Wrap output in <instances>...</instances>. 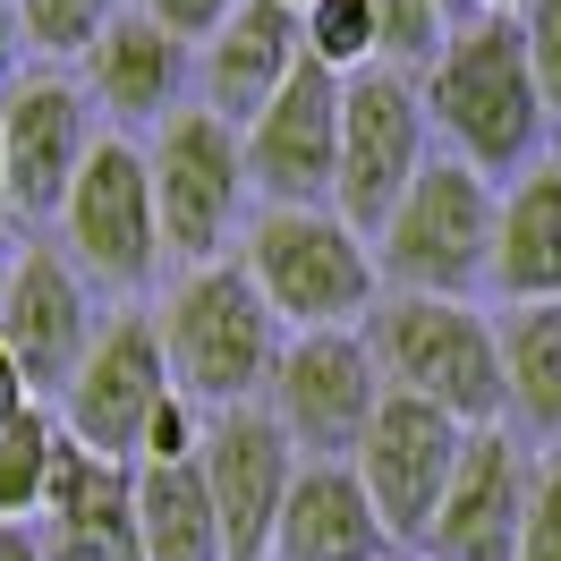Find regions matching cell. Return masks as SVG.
<instances>
[{
	"label": "cell",
	"mask_w": 561,
	"mask_h": 561,
	"mask_svg": "<svg viewBox=\"0 0 561 561\" xmlns=\"http://www.w3.org/2000/svg\"><path fill=\"white\" fill-rule=\"evenodd\" d=\"M60 443H69V425L35 409V417H18L0 434V527H26V511L51 502V477H60Z\"/></svg>",
	"instance_id": "24"
},
{
	"label": "cell",
	"mask_w": 561,
	"mask_h": 561,
	"mask_svg": "<svg viewBox=\"0 0 561 561\" xmlns=\"http://www.w3.org/2000/svg\"><path fill=\"white\" fill-rule=\"evenodd\" d=\"M502 417L561 443V307H502Z\"/></svg>",
	"instance_id": "22"
},
{
	"label": "cell",
	"mask_w": 561,
	"mask_h": 561,
	"mask_svg": "<svg viewBox=\"0 0 561 561\" xmlns=\"http://www.w3.org/2000/svg\"><path fill=\"white\" fill-rule=\"evenodd\" d=\"M0 187H9V145H0ZM0 205H9V196H0Z\"/></svg>",
	"instance_id": "37"
},
{
	"label": "cell",
	"mask_w": 561,
	"mask_h": 561,
	"mask_svg": "<svg viewBox=\"0 0 561 561\" xmlns=\"http://www.w3.org/2000/svg\"><path fill=\"white\" fill-rule=\"evenodd\" d=\"M341 85L323 60H298V77L239 128L247 145V187L264 205H332L341 179Z\"/></svg>",
	"instance_id": "13"
},
{
	"label": "cell",
	"mask_w": 561,
	"mask_h": 561,
	"mask_svg": "<svg viewBox=\"0 0 561 561\" xmlns=\"http://www.w3.org/2000/svg\"><path fill=\"white\" fill-rule=\"evenodd\" d=\"M60 230H69V264L111 289H145L162 273V213H153V171L137 137H94L60 205Z\"/></svg>",
	"instance_id": "10"
},
{
	"label": "cell",
	"mask_w": 561,
	"mask_h": 561,
	"mask_svg": "<svg viewBox=\"0 0 561 561\" xmlns=\"http://www.w3.org/2000/svg\"><path fill=\"white\" fill-rule=\"evenodd\" d=\"M273 561H391V527L350 459H307L298 468Z\"/></svg>",
	"instance_id": "18"
},
{
	"label": "cell",
	"mask_w": 561,
	"mask_h": 561,
	"mask_svg": "<svg viewBox=\"0 0 561 561\" xmlns=\"http://www.w3.org/2000/svg\"><path fill=\"white\" fill-rule=\"evenodd\" d=\"M280 9H298V18H307V9H316V0H280Z\"/></svg>",
	"instance_id": "38"
},
{
	"label": "cell",
	"mask_w": 561,
	"mask_h": 561,
	"mask_svg": "<svg viewBox=\"0 0 561 561\" xmlns=\"http://www.w3.org/2000/svg\"><path fill=\"white\" fill-rule=\"evenodd\" d=\"M417 94H425V128L451 137V162H468L485 179H527L545 162L553 111L536 94L519 18H468L443 43V60L417 77Z\"/></svg>",
	"instance_id": "1"
},
{
	"label": "cell",
	"mask_w": 561,
	"mask_h": 561,
	"mask_svg": "<svg viewBox=\"0 0 561 561\" xmlns=\"http://www.w3.org/2000/svg\"><path fill=\"white\" fill-rule=\"evenodd\" d=\"M60 536L51 545H85L103 561H145V536H137V468L119 459H94L60 443V477H51V502H43Z\"/></svg>",
	"instance_id": "21"
},
{
	"label": "cell",
	"mask_w": 561,
	"mask_h": 561,
	"mask_svg": "<svg viewBox=\"0 0 561 561\" xmlns=\"http://www.w3.org/2000/svg\"><path fill=\"white\" fill-rule=\"evenodd\" d=\"M0 561H51V545H35L26 527H0Z\"/></svg>",
	"instance_id": "32"
},
{
	"label": "cell",
	"mask_w": 561,
	"mask_h": 561,
	"mask_svg": "<svg viewBox=\"0 0 561 561\" xmlns=\"http://www.w3.org/2000/svg\"><path fill=\"white\" fill-rule=\"evenodd\" d=\"M119 9H128V0H18V35H26V51H43L51 69H69V60H85V51L111 35Z\"/></svg>",
	"instance_id": "25"
},
{
	"label": "cell",
	"mask_w": 561,
	"mask_h": 561,
	"mask_svg": "<svg viewBox=\"0 0 561 561\" xmlns=\"http://www.w3.org/2000/svg\"><path fill=\"white\" fill-rule=\"evenodd\" d=\"M145 171H153V213H162V255H187V273L221 264L255 196L239 128L205 103H179L145 145Z\"/></svg>",
	"instance_id": "6"
},
{
	"label": "cell",
	"mask_w": 561,
	"mask_h": 561,
	"mask_svg": "<svg viewBox=\"0 0 561 561\" xmlns=\"http://www.w3.org/2000/svg\"><path fill=\"white\" fill-rule=\"evenodd\" d=\"M128 9H145V18H153V26H162V35H179V43H196V51H205V43L221 35V26H230V18H239V0H128Z\"/></svg>",
	"instance_id": "30"
},
{
	"label": "cell",
	"mask_w": 561,
	"mask_h": 561,
	"mask_svg": "<svg viewBox=\"0 0 561 561\" xmlns=\"http://www.w3.org/2000/svg\"><path fill=\"white\" fill-rule=\"evenodd\" d=\"M51 561H103V553H85V545H51Z\"/></svg>",
	"instance_id": "35"
},
{
	"label": "cell",
	"mask_w": 561,
	"mask_h": 561,
	"mask_svg": "<svg viewBox=\"0 0 561 561\" xmlns=\"http://www.w3.org/2000/svg\"><path fill=\"white\" fill-rule=\"evenodd\" d=\"M171 391L179 383H171L162 323L153 316H111L103 332H94L85 366L69 375V391H60V425H69L77 451L137 468L145 459V425H153V409H162Z\"/></svg>",
	"instance_id": "8"
},
{
	"label": "cell",
	"mask_w": 561,
	"mask_h": 561,
	"mask_svg": "<svg viewBox=\"0 0 561 561\" xmlns=\"http://www.w3.org/2000/svg\"><path fill=\"white\" fill-rule=\"evenodd\" d=\"M519 35H527V69H536V94L561 119V0H527L519 9Z\"/></svg>",
	"instance_id": "28"
},
{
	"label": "cell",
	"mask_w": 561,
	"mask_h": 561,
	"mask_svg": "<svg viewBox=\"0 0 561 561\" xmlns=\"http://www.w3.org/2000/svg\"><path fill=\"white\" fill-rule=\"evenodd\" d=\"M18 255H26V247H18V213L0 205V289H9V273H18Z\"/></svg>",
	"instance_id": "34"
},
{
	"label": "cell",
	"mask_w": 561,
	"mask_h": 561,
	"mask_svg": "<svg viewBox=\"0 0 561 561\" xmlns=\"http://www.w3.org/2000/svg\"><path fill=\"white\" fill-rule=\"evenodd\" d=\"M162 350H171V383L221 417V409H255L264 391H273V366H280V316L264 307V289L247 280L239 255H221V264H196V273L171 280V298H162Z\"/></svg>",
	"instance_id": "3"
},
{
	"label": "cell",
	"mask_w": 561,
	"mask_h": 561,
	"mask_svg": "<svg viewBox=\"0 0 561 561\" xmlns=\"http://www.w3.org/2000/svg\"><path fill=\"white\" fill-rule=\"evenodd\" d=\"M519 561H561V451L536 468V493H527V527H519Z\"/></svg>",
	"instance_id": "29"
},
{
	"label": "cell",
	"mask_w": 561,
	"mask_h": 561,
	"mask_svg": "<svg viewBox=\"0 0 561 561\" xmlns=\"http://www.w3.org/2000/svg\"><path fill=\"white\" fill-rule=\"evenodd\" d=\"M425 171V94L400 69H357L341 85V179H332V213L357 239H383V221Z\"/></svg>",
	"instance_id": "7"
},
{
	"label": "cell",
	"mask_w": 561,
	"mask_h": 561,
	"mask_svg": "<svg viewBox=\"0 0 561 561\" xmlns=\"http://www.w3.org/2000/svg\"><path fill=\"white\" fill-rule=\"evenodd\" d=\"M527 493H536V459L519 451V434L511 425L468 434L459 477L443 493L434 527H425V561H519Z\"/></svg>",
	"instance_id": "15"
},
{
	"label": "cell",
	"mask_w": 561,
	"mask_h": 561,
	"mask_svg": "<svg viewBox=\"0 0 561 561\" xmlns=\"http://www.w3.org/2000/svg\"><path fill=\"white\" fill-rule=\"evenodd\" d=\"M459 451H468V425L459 417L425 409L409 391H383V409H375V425H366L350 468L366 477L391 545H425V527H434V511H443V493L459 477Z\"/></svg>",
	"instance_id": "12"
},
{
	"label": "cell",
	"mask_w": 561,
	"mask_h": 561,
	"mask_svg": "<svg viewBox=\"0 0 561 561\" xmlns=\"http://www.w3.org/2000/svg\"><path fill=\"white\" fill-rule=\"evenodd\" d=\"M477 9H485V18H511V9H527V0H477Z\"/></svg>",
	"instance_id": "36"
},
{
	"label": "cell",
	"mask_w": 561,
	"mask_h": 561,
	"mask_svg": "<svg viewBox=\"0 0 561 561\" xmlns=\"http://www.w3.org/2000/svg\"><path fill=\"white\" fill-rule=\"evenodd\" d=\"M493 289L502 307H561V162L511 179L493 230Z\"/></svg>",
	"instance_id": "20"
},
{
	"label": "cell",
	"mask_w": 561,
	"mask_h": 561,
	"mask_svg": "<svg viewBox=\"0 0 561 561\" xmlns=\"http://www.w3.org/2000/svg\"><path fill=\"white\" fill-rule=\"evenodd\" d=\"M18 51H26V35H18V0H0V69H18Z\"/></svg>",
	"instance_id": "33"
},
{
	"label": "cell",
	"mask_w": 561,
	"mask_h": 561,
	"mask_svg": "<svg viewBox=\"0 0 561 561\" xmlns=\"http://www.w3.org/2000/svg\"><path fill=\"white\" fill-rule=\"evenodd\" d=\"M307 60H323L332 77L383 69V35H375V0H316L307 18Z\"/></svg>",
	"instance_id": "26"
},
{
	"label": "cell",
	"mask_w": 561,
	"mask_h": 561,
	"mask_svg": "<svg viewBox=\"0 0 561 561\" xmlns=\"http://www.w3.org/2000/svg\"><path fill=\"white\" fill-rule=\"evenodd\" d=\"M137 536H145V561H230L196 459H179V468H137Z\"/></svg>",
	"instance_id": "23"
},
{
	"label": "cell",
	"mask_w": 561,
	"mask_h": 561,
	"mask_svg": "<svg viewBox=\"0 0 561 561\" xmlns=\"http://www.w3.org/2000/svg\"><path fill=\"white\" fill-rule=\"evenodd\" d=\"M366 350H375L391 391L459 417L468 434L502 425V332H493V316H477V298L383 289V307L366 316Z\"/></svg>",
	"instance_id": "4"
},
{
	"label": "cell",
	"mask_w": 561,
	"mask_h": 561,
	"mask_svg": "<svg viewBox=\"0 0 561 561\" xmlns=\"http://www.w3.org/2000/svg\"><path fill=\"white\" fill-rule=\"evenodd\" d=\"M239 264L289 341L298 332H366V316L383 307L375 239H357L332 205H264L239 230Z\"/></svg>",
	"instance_id": "2"
},
{
	"label": "cell",
	"mask_w": 561,
	"mask_h": 561,
	"mask_svg": "<svg viewBox=\"0 0 561 561\" xmlns=\"http://www.w3.org/2000/svg\"><path fill=\"white\" fill-rule=\"evenodd\" d=\"M0 145H9V213L43 221V213L69 205L77 171L94 153V94L69 69H35L0 94Z\"/></svg>",
	"instance_id": "14"
},
{
	"label": "cell",
	"mask_w": 561,
	"mask_h": 561,
	"mask_svg": "<svg viewBox=\"0 0 561 561\" xmlns=\"http://www.w3.org/2000/svg\"><path fill=\"white\" fill-rule=\"evenodd\" d=\"M383 366L366 350V332H298L273 366L264 409L280 417V434L298 443V459H357L366 425L383 409Z\"/></svg>",
	"instance_id": "9"
},
{
	"label": "cell",
	"mask_w": 561,
	"mask_h": 561,
	"mask_svg": "<svg viewBox=\"0 0 561 561\" xmlns=\"http://www.w3.org/2000/svg\"><path fill=\"white\" fill-rule=\"evenodd\" d=\"M298 60H307L298 9H280V0H239V18L196 51V103L221 111L230 128H247V119L298 77Z\"/></svg>",
	"instance_id": "17"
},
{
	"label": "cell",
	"mask_w": 561,
	"mask_h": 561,
	"mask_svg": "<svg viewBox=\"0 0 561 561\" xmlns=\"http://www.w3.org/2000/svg\"><path fill=\"white\" fill-rule=\"evenodd\" d=\"M187 77H196L187 43L162 35L145 9H119L111 35L85 51V94H94L111 119H128V128H162V119L187 103Z\"/></svg>",
	"instance_id": "19"
},
{
	"label": "cell",
	"mask_w": 561,
	"mask_h": 561,
	"mask_svg": "<svg viewBox=\"0 0 561 561\" xmlns=\"http://www.w3.org/2000/svg\"><path fill=\"white\" fill-rule=\"evenodd\" d=\"M205 493H213V519H221V545L230 561H273L280 511H289V485H298V443L280 434V417L255 400V409H221L205 417Z\"/></svg>",
	"instance_id": "11"
},
{
	"label": "cell",
	"mask_w": 561,
	"mask_h": 561,
	"mask_svg": "<svg viewBox=\"0 0 561 561\" xmlns=\"http://www.w3.org/2000/svg\"><path fill=\"white\" fill-rule=\"evenodd\" d=\"M35 409H43V391L26 383V366H18V357L0 350V434H9L18 417H35Z\"/></svg>",
	"instance_id": "31"
},
{
	"label": "cell",
	"mask_w": 561,
	"mask_h": 561,
	"mask_svg": "<svg viewBox=\"0 0 561 561\" xmlns=\"http://www.w3.org/2000/svg\"><path fill=\"white\" fill-rule=\"evenodd\" d=\"M375 35H383V69L425 77L443 60V43L459 35V18L443 0H375Z\"/></svg>",
	"instance_id": "27"
},
{
	"label": "cell",
	"mask_w": 561,
	"mask_h": 561,
	"mask_svg": "<svg viewBox=\"0 0 561 561\" xmlns=\"http://www.w3.org/2000/svg\"><path fill=\"white\" fill-rule=\"evenodd\" d=\"M94 298H85V273H77L60 247H26L18 273L0 289V350L26 366L35 391H69V375L94 350Z\"/></svg>",
	"instance_id": "16"
},
{
	"label": "cell",
	"mask_w": 561,
	"mask_h": 561,
	"mask_svg": "<svg viewBox=\"0 0 561 561\" xmlns=\"http://www.w3.org/2000/svg\"><path fill=\"white\" fill-rule=\"evenodd\" d=\"M493 230H502V196L485 171L468 162H425L417 187L375 239L383 289L400 298H477L493 280Z\"/></svg>",
	"instance_id": "5"
}]
</instances>
